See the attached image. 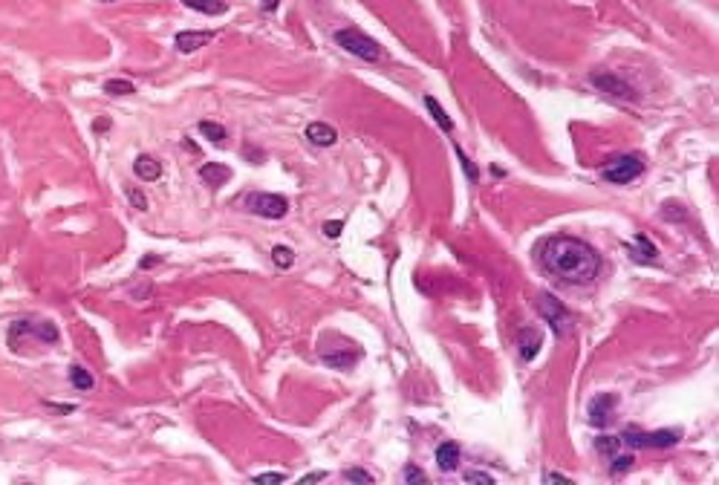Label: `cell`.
<instances>
[{
    "label": "cell",
    "instance_id": "obj_1",
    "mask_svg": "<svg viewBox=\"0 0 719 485\" xmlns=\"http://www.w3.org/2000/svg\"><path fill=\"white\" fill-rule=\"evenodd\" d=\"M540 266L567 286H586L598 278L601 254L581 237L557 234L540 246Z\"/></svg>",
    "mask_w": 719,
    "mask_h": 485
},
{
    "label": "cell",
    "instance_id": "obj_2",
    "mask_svg": "<svg viewBox=\"0 0 719 485\" xmlns=\"http://www.w3.org/2000/svg\"><path fill=\"white\" fill-rule=\"evenodd\" d=\"M61 332L52 321H38V318H20L9 326V347L20 352L26 341H41V344H58Z\"/></svg>",
    "mask_w": 719,
    "mask_h": 485
},
{
    "label": "cell",
    "instance_id": "obj_3",
    "mask_svg": "<svg viewBox=\"0 0 719 485\" xmlns=\"http://www.w3.org/2000/svg\"><path fill=\"white\" fill-rule=\"evenodd\" d=\"M335 44L344 49V52H350V55H356V58H361V61H367V64H376V61H382L385 58V52H382V47L373 41L370 35H364L361 29H356V26H347V29H335Z\"/></svg>",
    "mask_w": 719,
    "mask_h": 485
},
{
    "label": "cell",
    "instance_id": "obj_4",
    "mask_svg": "<svg viewBox=\"0 0 719 485\" xmlns=\"http://www.w3.org/2000/svg\"><path fill=\"white\" fill-rule=\"evenodd\" d=\"M644 173V162L639 154H624V156H612L604 168H601V176L612 185H627V182L639 179Z\"/></svg>",
    "mask_w": 719,
    "mask_h": 485
},
{
    "label": "cell",
    "instance_id": "obj_5",
    "mask_svg": "<svg viewBox=\"0 0 719 485\" xmlns=\"http://www.w3.org/2000/svg\"><path fill=\"white\" fill-rule=\"evenodd\" d=\"M538 312H540V318L555 329V336H567V332L572 329V315H569V309H567L555 295H549V292H540V297H538Z\"/></svg>",
    "mask_w": 719,
    "mask_h": 485
},
{
    "label": "cell",
    "instance_id": "obj_6",
    "mask_svg": "<svg viewBox=\"0 0 719 485\" xmlns=\"http://www.w3.org/2000/svg\"><path fill=\"white\" fill-rule=\"evenodd\" d=\"M246 202H248V211H255V214L263 217V220H284L289 214V199L284 194L260 191V194H252Z\"/></svg>",
    "mask_w": 719,
    "mask_h": 485
},
{
    "label": "cell",
    "instance_id": "obj_7",
    "mask_svg": "<svg viewBox=\"0 0 719 485\" xmlns=\"http://www.w3.org/2000/svg\"><path fill=\"white\" fill-rule=\"evenodd\" d=\"M589 84L601 90V93L621 99V102H639V90L633 84H627L624 78H618L615 73H589Z\"/></svg>",
    "mask_w": 719,
    "mask_h": 485
},
{
    "label": "cell",
    "instance_id": "obj_8",
    "mask_svg": "<svg viewBox=\"0 0 719 485\" xmlns=\"http://www.w3.org/2000/svg\"><path fill=\"white\" fill-rule=\"evenodd\" d=\"M682 439V431H653V434H641L636 428H627L621 436V442H627L633 448H673Z\"/></svg>",
    "mask_w": 719,
    "mask_h": 485
},
{
    "label": "cell",
    "instance_id": "obj_9",
    "mask_svg": "<svg viewBox=\"0 0 719 485\" xmlns=\"http://www.w3.org/2000/svg\"><path fill=\"white\" fill-rule=\"evenodd\" d=\"M321 361L332 370H350L361 361V350L356 347H338V350H321Z\"/></svg>",
    "mask_w": 719,
    "mask_h": 485
},
{
    "label": "cell",
    "instance_id": "obj_10",
    "mask_svg": "<svg viewBox=\"0 0 719 485\" xmlns=\"http://www.w3.org/2000/svg\"><path fill=\"white\" fill-rule=\"evenodd\" d=\"M615 405H618L615 393H601V396H596V399L589 402V407H586L589 422L592 424H607L612 419V413H615Z\"/></svg>",
    "mask_w": 719,
    "mask_h": 485
},
{
    "label": "cell",
    "instance_id": "obj_11",
    "mask_svg": "<svg viewBox=\"0 0 719 485\" xmlns=\"http://www.w3.org/2000/svg\"><path fill=\"white\" fill-rule=\"evenodd\" d=\"M540 347H543V332H540L538 326H523V329L517 332V350H520V358H523V361L538 358Z\"/></svg>",
    "mask_w": 719,
    "mask_h": 485
},
{
    "label": "cell",
    "instance_id": "obj_12",
    "mask_svg": "<svg viewBox=\"0 0 719 485\" xmlns=\"http://www.w3.org/2000/svg\"><path fill=\"white\" fill-rule=\"evenodd\" d=\"M211 41H214V32H205V29H185V32H176V38H174L176 49L185 52V55L208 47Z\"/></svg>",
    "mask_w": 719,
    "mask_h": 485
},
{
    "label": "cell",
    "instance_id": "obj_13",
    "mask_svg": "<svg viewBox=\"0 0 719 485\" xmlns=\"http://www.w3.org/2000/svg\"><path fill=\"white\" fill-rule=\"evenodd\" d=\"M306 142L315 147H332L338 142V130L332 125H327V121H312L306 128Z\"/></svg>",
    "mask_w": 719,
    "mask_h": 485
},
{
    "label": "cell",
    "instance_id": "obj_14",
    "mask_svg": "<svg viewBox=\"0 0 719 485\" xmlns=\"http://www.w3.org/2000/svg\"><path fill=\"white\" fill-rule=\"evenodd\" d=\"M200 179L205 182L208 188H220V185H226V182L231 179V168L229 165H223V162H205L203 168H200Z\"/></svg>",
    "mask_w": 719,
    "mask_h": 485
},
{
    "label": "cell",
    "instance_id": "obj_15",
    "mask_svg": "<svg viewBox=\"0 0 719 485\" xmlns=\"http://www.w3.org/2000/svg\"><path fill=\"white\" fill-rule=\"evenodd\" d=\"M436 465H440L442 471H457L459 468V445L457 442H442L440 448H436Z\"/></svg>",
    "mask_w": 719,
    "mask_h": 485
},
{
    "label": "cell",
    "instance_id": "obj_16",
    "mask_svg": "<svg viewBox=\"0 0 719 485\" xmlns=\"http://www.w3.org/2000/svg\"><path fill=\"white\" fill-rule=\"evenodd\" d=\"M133 171H136V176H139V179L153 182V179H159V176H162V162H156L150 154H139V156H136V162H133Z\"/></svg>",
    "mask_w": 719,
    "mask_h": 485
},
{
    "label": "cell",
    "instance_id": "obj_17",
    "mask_svg": "<svg viewBox=\"0 0 719 485\" xmlns=\"http://www.w3.org/2000/svg\"><path fill=\"white\" fill-rule=\"evenodd\" d=\"M188 9H194V12H200V15H208V18H214V15H226L229 12V4L226 0H182Z\"/></svg>",
    "mask_w": 719,
    "mask_h": 485
},
{
    "label": "cell",
    "instance_id": "obj_18",
    "mask_svg": "<svg viewBox=\"0 0 719 485\" xmlns=\"http://www.w3.org/2000/svg\"><path fill=\"white\" fill-rule=\"evenodd\" d=\"M425 107H428V113H430V118L436 121V125H440L445 133H454V121H451V116L442 110V104L436 102L433 96H425Z\"/></svg>",
    "mask_w": 719,
    "mask_h": 485
},
{
    "label": "cell",
    "instance_id": "obj_19",
    "mask_svg": "<svg viewBox=\"0 0 719 485\" xmlns=\"http://www.w3.org/2000/svg\"><path fill=\"white\" fill-rule=\"evenodd\" d=\"M633 242L641 249V252H633V260H639V263H647V260H650V263H655V260H659V249H655L644 234H636V240H633Z\"/></svg>",
    "mask_w": 719,
    "mask_h": 485
},
{
    "label": "cell",
    "instance_id": "obj_20",
    "mask_svg": "<svg viewBox=\"0 0 719 485\" xmlns=\"http://www.w3.org/2000/svg\"><path fill=\"white\" fill-rule=\"evenodd\" d=\"M104 93L107 96H133L136 93V84L128 81V78H113L104 84Z\"/></svg>",
    "mask_w": 719,
    "mask_h": 485
},
{
    "label": "cell",
    "instance_id": "obj_21",
    "mask_svg": "<svg viewBox=\"0 0 719 485\" xmlns=\"http://www.w3.org/2000/svg\"><path fill=\"white\" fill-rule=\"evenodd\" d=\"M197 130H200L205 139H211L214 145L226 142V128H223V125H217V121H205V118H203L200 125H197Z\"/></svg>",
    "mask_w": 719,
    "mask_h": 485
},
{
    "label": "cell",
    "instance_id": "obj_22",
    "mask_svg": "<svg viewBox=\"0 0 719 485\" xmlns=\"http://www.w3.org/2000/svg\"><path fill=\"white\" fill-rule=\"evenodd\" d=\"M70 381H73L75 390H92V384H96V381H92V376L81 367V364H73V367H70Z\"/></svg>",
    "mask_w": 719,
    "mask_h": 485
},
{
    "label": "cell",
    "instance_id": "obj_23",
    "mask_svg": "<svg viewBox=\"0 0 719 485\" xmlns=\"http://www.w3.org/2000/svg\"><path fill=\"white\" fill-rule=\"evenodd\" d=\"M454 150H457V159H459V165H462V171H465V176H468V182H471V185H477L480 182V171H477V165L468 159V154L465 150L459 147V145H454Z\"/></svg>",
    "mask_w": 719,
    "mask_h": 485
},
{
    "label": "cell",
    "instance_id": "obj_24",
    "mask_svg": "<svg viewBox=\"0 0 719 485\" xmlns=\"http://www.w3.org/2000/svg\"><path fill=\"white\" fill-rule=\"evenodd\" d=\"M272 260H274L280 269H289V266L295 263V252H292L289 246H274V249H272Z\"/></svg>",
    "mask_w": 719,
    "mask_h": 485
},
{
    "label": "cell",
    "instance_id": "obj_25",
    "mask_svg": "<svg viewBox=\"0 0 719 485\" xmlns=\"http://www.w3.org/2000/svg\"><path fill=\"white\" fill-rule=\"evenodd\" d=\"M633 462H636V460H633V453H624V457H615V453H612V465H610V474H612V477H618V474H627V471L633 468Z\"/></svg>",
    "mask_w": 719,
    "mask_h": 485
},
{
    "label": "cell",
    "instance_id": "obj_26",
    "mask_svg": "<svg viewBox=\"0 0 719 485\" xmlns=\"http://www.w3.org/2000/svg\"><path fill=\"white\" fill-rule=\"evenodd\" d=\"M618 448H621V436H601V439H596V450L604 453V457H612Z\"/></svg>",
    "mask_w": 719,
    "mask_h": 485
},
{
    "label": "cell",
    "instance_id": "obj_27",
    "mask_svg": "<svg viewBox=\"0 0 719 485\" xmlns=\"http://www.w3.org/2000/svg\"><path fill=\"white\" fill-rule=\"evenodd\" d=\"M124 194H128V199H131V205H133L136 211H147V197H145L139 188H133V185H124Z\"/></svg>",
    "mask_w": 719,
    "mask_h": 485
},
{
    "label": "cell",
    "instance_id": "obj_28",
    "mask_svg": "<svg viewBox=\"0 0 719 485\" xmlns=\"http://www.w3.org/2000/svg\"><path fill=\"white\" fill-rule=\"evenodd\" d=\"M401 479L408 482V485H416V482H428V474L422 468H416V465H408V468L401 471Z\"/></svg>",
    "mask_w": 719,
    "mask_h": 485
},
{
    "label": "cell",
    "instance_id": "obj_29",
    "mask_svg": "<svg viewBox=\"0 0 719 485\" xmlns=\"http://www.w3.org/2000/svg\"><path fill=\"white\" fill-rule=\"evenodd\" d=\"M344 479H347V482H367V485H373V474H370V471H361V468L344 471Z\"/></svg>",
    "mask_w": 719,
    "mask_h": 485
},
{
    "label": "cell",
    "instance_id": "obj_30",
    "mask_svg": "<svg viewBox=\"0 0 719 485\" xmlns=\"http://www.w3.org/2000/svg\"><path fill=\"white\" fill-rule=\"evenodd\" d=\"M465 482H485V485H491L494 477L485 474V471H465Z\"/></svg>",
    "mask_w": 719,
    "mask_h": 485
},
{
    "label": "cell",
    "instance_id": "obj_31",
    "mask_svg": "<svg viewBox=\"0 0 719 485\" xmlns=\"http://www.w3.org/2000/svg\"><path fill=\"white\" fill-rule=\"evenodd\" d=\"M341 228H344V223H341V220H330V223H324V234H327L330 240L341 237Z\"/></svg>",
    "mask_w": 719,
    "mask_h": 485
},
{
    "label": "cell",
    "instance_id": "obj_32",
    "mask_svg": "<svg viewBox=\"0 0 719 485\" xmlns=\"http://www.w3.org/2000/svg\"><path fill=\"white\" fill-rule=\"evenodd\" d=\"M284 479H286V474H280V471H266V474L255 477V482H284Z\"/></svg>",
    "mask_w": 719,
    "mask_h": 485
},
{
    "label": "cell",
    "instance_id": "obj_33",
    "mask_svg": "<svg viewBox=\"0 0 719 485\" xmlns=\"http://www.w3.org/2000/svg\"><path fill=\"white\" fill-rule=\"evenodd\" d=\"M543 482H567V485H572V477L557 474V471H546V474H543Z\"/></svg>",
    "mask_w": 719,
    "mask_h": 485
},
{
    "label": "cell",
    "instance_id": "obj_34",
    "mask_svg": "<svg viewBox=\"0 0 719 485\" xmlns=\"http://www.w3.org/2000/svg\"><path fill=\"white\" fill-rule=\"evenodd\" d=\"M321 479H327L324 471H315V474H306V477H303V482H321Z\"/></svg>",
    "mask_w": 719,
    "mask_h": 485
},
{
    "label": "cell",
    "instance_id": "obj_35",
    "mask_svg": "<svg viewBox=\"0 0 719 485\" xmlns=\"http://www.w3.org/2000/svg\"><path fill=\"white\" fill-rule=\"evenodd\" d=\"M156 263H162V257H145V260H142V269H150V266H156Z\"/></svg>",
    "mask_w": 719,
    "mask_h": 485
},
{
    "label": "cell",
    "instance_id": "obj_36",
    "mask_svg": "<svg viewBox=\"0 0 719 485\" xmlns=\"http://www.w3.org/2000/svg\"><path fill=\"white\" fill-rule=\"evenodd\" d=\"M92 130H107V118H102V121H96V125H92Z\"/></svg>",
    "mask_w": 719,
    "mask_h": 485
},
{
    "label": "cell",
    "instance_id": "obj_37",
    "mask_svg": "<svg viewBox=\"0 0 719 485\" xmlns=\"http://www.w3.org/2000/svg\"><path fill=\"white\" fill-rule=\"evenodd\" d=\"M274 6H277V0H266L263 4V9H274Z\"/></svg>",
    "mask_w": 719,
    "mask_h": 485
},
{
    "label": "cell",
    "instance_id": "obj_38",
    "mask_svg": "<svg viewBox=\"0 0 719 485\" xmlns=\"http://www.w3.org/2000/svg\"><path fill=\"white\" fill-rule=\"evenodd\" d=\"M102 4H113V0H102Z\"/></svg>",
    "mask_w": 719,
    "mask_h": 485
}]
</instances>
